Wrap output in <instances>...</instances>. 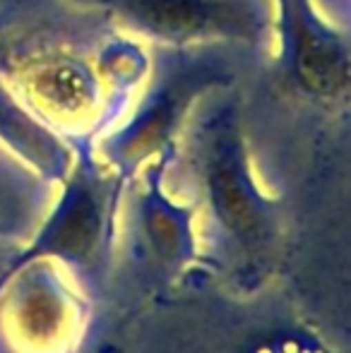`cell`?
I'll return each instance as SVG.
<instances>
[{
  "label": "cell",
  "mask_w": 351,
  "mask_h": 353,
  "mask_svg": "<svg viewBox=\"0 0 351 353\" xmlns=\"http://www.w3.org/2000/svg\"><path fill=\"white\" fill-rule=\"evenodd\" d=\"M89 353H123L121 332L106 327V330L99 334V339L94 341V346H92V351H89Z\"/></svg>",
  "instance_id": "5"
},
{
  "label": "cell",
  "mask_w": 351,
  "mask_h": 353,
  "mask_svg": "<svg viewBox=\"0 0 351 353\" xmlns=\"http://www.w3.org/2000/svg\"><path fill=\"white\" fill-rule=\"evenodd\" d=\"M135 17L174 41H221L260 51L270 43V0H130Z\"/></svg>",
  "instance_id": "3"
},
{
  "label": "cell",
  "mask_w": 351,
  "mask_h": 353,
  "mask_svg": "<svg viewBox=\"0 0 351 353\" xmlns=\"http://www.w3.org/2000/svg\"><path fill=\"white\" fill-rule=\"evenodd\" d=\"M51 181L0 159V243L24 245L51 210Z\"/></svg>",
  "instance_id": "4"
},
{
  "label": "cell",
  "mask_w": 351,
  "mask_h": 353,
  "mask_svg": "<svg viewBox=\"0 0 351 353\" xmlns=\"http://www.w3.org/2000/svg\"><path fill=\"white\" fill-rule=\"evenodd\" d=\"M118 207L121 183L108 181L94 163L82 161L66 178L61 200L48 210L37 233L22 250L3 260L0 272L14 270L37 257L61 262L99 315L111 279Z\"/></svg>",
  "instance_id": "1"
},
{
  "label": "cell",
  "mask_w": 351,
  "mask_h": 353,
  "mask_svg": "<svg viewBox=\"0 0 351 353\" xmlns=\"http://www.w3.org/2000/svg\"><path fill=\"white\" fill-rule=\"evenodd\" d=\"M103 330L61 262L37 257L0 272V353H89Z\"/></svg>",
  "instance_id": "2"
}]
</instances>
